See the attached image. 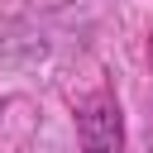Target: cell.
<instances>
[{"label":"cell","mask_w":153,"mask_h":153,"mask_svg":"<svg viewBox=\"0 0 153 153\" xmlns=\"http://www.w3.org/2000/svg\"><path fill=\"white\" fill-rule=\"evenodd\" d=\"M76 134L86 153H120L124 148V120H120V100L110 91H96L81 110H76Z\"/></svg>","instance_id":"1"}]
</instances>
